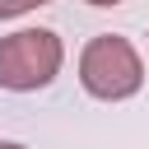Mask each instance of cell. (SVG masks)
<instances>
[{"label":"cell","mask_w":149,"mask_h":149,"mask_svg":"<svg viewBox=\"0 0 149 149\" xmlns=\"http://www.w3.org/2000/svg\"><path fill=\"white\" fill-rule=\"evenodd\" d=\"M42 5H51V0H0V23L5 19H19L28 9H42Z\"/></svg>","instance_id":"cell-3"},{"label":"cell","mask_w":149,"mask_h":149,"mask_svg":"<svg viewBox=\"0 0 149 149\" xmlns=\"http://www.w3.org/2000/svg\"><path fill=\"white\" fill-rule=\"evenodd\" d=\"M0 149H28V144H19V140H0Z\"/></svg>","instance_id":"cell-5"},{"label":"cell","mask_w":149,"mask_h":149,"mask_svg":"<svg viewBox=\"0 0 149 149\" xmlns=\"http://www.w3.org/2000/svg\"><path fill=\"white\" fill-rule=\"evenodd\" d=\"M65 65V47L51 28H19L0 37V88L9 93H37L47 88Z\"/></svg>","instance_id":"cell-2"},{"label":"cell","mask_w":149,"mask_h":149,"mask_svg":"<svg viewBox=\"0 0 149 149\" xmlns=\"http://www.w3.org/2000/svg\"><path fill=\"white\" fill-rule=\"evenodd\" d=\"M88 5H98V9H112V5H126V0H88Z\"/></svg>","instance_id":"cell-4"},{"label":"cell","mask_w":149,"mask_h":149,"mask_svg":"<svg viewBox=\"0 0 149 149\" xmlns=\"http://www.w3.org/2000/svg\"><path fill=\"white\" fill-rule=\"evenodd\" d=\"M79 84L98 102H126L144 88V61L130 37L121 33H98L79 51Z\"/></svg>","instance_id":"cell-1"}]
</instances>
